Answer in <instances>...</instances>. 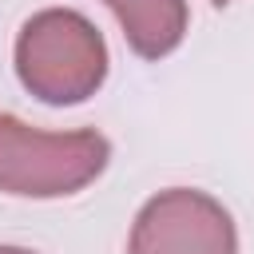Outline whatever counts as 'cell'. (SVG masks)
Returning <instances> with one entry per match:
<instances>
[{"instance_id": "obj_5", "label": "cell", "mask_w": 254, "mask_h": 254, "mask_svg": "<svg viewBox=\"0 0 254 254\" xmlns=\"http://www.w3.org/2000/svg\"><path fill=\"white\" fill-rule=\"evenodd\" d=\"M0 254H32V250H20V246H0Z\"/></svg>"}, {"instance_id": "obj_6", "label": "cell", "mask_w": 254, "mask_h": 254, "mask_svg": "<svg viewBox=\"0 0 254 254\" xmlns=\"http://www.w3.org/2000/svg\"><path fill=\"white\" fill-rule=\"evenodd\" d=\"M214 4H218V8H222V4H230V0H214Z\"/></svg>"}, {"instance_id": "obj_2", "label": "cell", "mask_w": 254, "mask_h": 254, "mask_svg": "<svg viewBox=\"0 0 254 254\" xmlns=\"http://www.w3.org/2000/svg\"><path fill=\"white\" fill-rule=\"evenodd\" d=\"M99 131H36L16 115H0V190L56 198L75 194L107 167Z\"/></svg>"}, {"instance_id": "obj_3", "label": "cell", "mask_w": 254, "mask_h": 254, "mask_svg": "<svg viewBox=\"0 0 254 254\" xmlns=\"http://www.w3.org/2000/svg\"><path fill=\"white\" fill-rule=\"evenodd\" d=\"M131 254H238L230 214L202 190L155 194L131 230Z\"/></svg>"}, {"instance_id": "obj_1", "label": "cell", "mask_w": 254, "mask_h": 254, "mask_svg": "<svg viewBox=\"0 0 254 254\" xmlns=\"http://www.w3.org/2000/svg\"><path fill=\"white\" fill-rule=\"evenodd\" d=\"M16 71L44 103H79L107 75V44L79 12L48 8L16 40Z\"/></svg>"}, {"instance_id": "obj_4", "label": "cell", "mask_w": 254, "mask_h": 254, "mask_svg": "<svg viewBox=\"0 0 254 254\" xmlns=\"http://www.w3.org/2000/svg\"><path fill=\"white\" fill-rule=\"evenodd\" d=\"M123 24L127 44L143 60H159L175 52L187 36V4L183 0H107Z\"/></svg>"}]
</instances>
